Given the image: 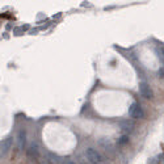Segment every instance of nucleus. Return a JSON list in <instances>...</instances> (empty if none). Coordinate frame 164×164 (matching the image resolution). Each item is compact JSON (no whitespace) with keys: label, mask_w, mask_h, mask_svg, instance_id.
Returning <instances> with one entry per match:
<instances>
[{"label":"nucleus","mask_w":164,"mask_h":164,"mask_svg":"<svg viewBox=\"0 0 164 164\" xmlns=\"http://www.w3.org/2000/svg\"><path fill=\"white\" fill-rule=\"evenodd\" d=\"M85 156L88 158V160H91V162L94 164L103 163V156L98 154L96 150H93V148H88V150L85 151Z\"/></svg>","instance_id":"f257e3e1"},{"label":"nucleus","mask_w":164,"mask_h":164,"mask_svg":"<svg viewBox=\"0 0 164 164\" xmlns=\"http://www.w3.org/2000/svg\"><path fill=\"white\" fill-rule=\"evenodd\" d=\"M129 116L133 118H142L144 116L143 110H142V108L138 105L137 103H133L131 104V107L129 109Z\"/></svg>","instance_id":"f03ea898"},{"label":"nucleus","mask_w":164,"mask_h":164,"mask_svg":"<svg viewBox=\"0 0 164 164\" xmlns=\"http://www.w3.org/2000/svg\"><path fill=\"white\" fill-rule=\"evenodd\" d=\"M139 92H141L142 96L146 97V98H152L154 97V93H152L150 85H148L147 83H141L139 84Z\"/></svg>","instance_id":"7ed1b4c3"},{"label":"nucleus","mask_w":164,"mask_h":164,"mask_svg":"<svg viewBox=\"0 0 164 164\" xmlns=\"http://www.w3.org/2000/svg\"><path fill=\"white\" fill-rule=\"evenodd\" d=\"M25 142H26V133H25V130H20L19 131V135H17V143H19V148H20V150H24Z\"/></svg>","instance_id":"20e7f679"},{"label":"nucleus","mask_w":164,"mask_h":164,"mask_svg":"<svg viewBox=\"0 0 164 164\" xmlns=\"http://www.w3.org/2000/svg\"><path fill=\"white\" fill-rule=\"evenodd\" d=\"M11 146H12V138H5L4 141L2 142V155H5L7 152L11 150Z\"/></svg>","instance_id":"39448f33"},{"label":"nucleus","mask_w":164,"mask_h":164,"mask_svg":"<svg viewBox=\"0 0 164 164\" xmlns=\"http://www.w3.org/2000/svg\"><path fill=\"white\" fill-rule=\"evenodd\" d=\"M119 126H121V129L125 130V131H133L134 122L133 121H129V119H126V121H122L121 123H119Z\"/></svg>","instance_id":"423d86ee"},{"label":"nucleus","mask_w":164,"mask_h":164,"mask_svg":"<svg viewBox=\"0 0 164 164\" xmlns=\"http://www.w3.org/2000/svg\"><path fill=\"white\" fill-rule=\"evenodd\" d=\"M28 154H29V156L37 158V156H38V148H37V146L32 144L30 147H29V150H28Z\"/></svg>","instance_id":"0eeeda50"},{"label":"nucleus","mask_w":164,"mask_h":164,"mask_svg":"<svg viewBox=\"0 0 164 164\" xmlns=\"http://www.w3.org/2000/svg\"><path fill=\"white\" fill-rule=\"evenodd\" d=\"M156 53H158L160 60H162L163 63H164V49H158V50H156Z\"/></svg>","instance_id":"6e6552de"},{"label":"nucleus","mask_w":164,"mask_h":164,"mask_svg":"<svg viewBox=\"0 0 164 164\" xmlns=\"http://www.w3.org/2000/svg\"><path fill=\"white\" fill-rule=\"evenodd\" d=\"M127 141H129V139H127V137H125V135H123V137L121 138V139L118 141V143H119V144H123V143H126Z\"/></svg>","instance_id":"1a4fd4ad"},{"label":"nucleus","mask_w":164,"mask_h":164,"mask_svg":"<svg viewBox=\"0 0 164 164\" xmlns=\"http://www.w3.org/2000/svg\"><path fill=\"white\" fill-rule=\"evenodd\" d=\"M63 164H75V163L72 162V160H64V162H63Z\"/></svg>","instance_id":"9d476101"}]
</instances>
